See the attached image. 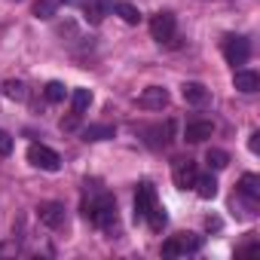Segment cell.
<instances>
[{
    "label": "cell",
    "instance_id": "cell-11",
    "mask_svg": "<svg viewBox=\"0 0 260 260\" xmlns=\"http://www.w3.org/2000/svg\"><path fill=\"white\" fill-rule=\"evenodd\" d=\"M138 104H141L144 110H162V107H169V92H166L162 86H147V89L141 92Z\"/></svg>",
    "mask_w": 260,
    "mask_h": 260
},
{
    "label": "cell",
    "instance_id": "cell-25",
    "mask_svg": "<svg viewBox=\"0 0 260 260\" xmlns=\"http://www.w3.org/2000/svg\"><path fill=\"white\" fill-rule=\"evenodd\" d=\"M77 122H80V113H71L68 119H61V132H74Z\"/></svg>",
    "mask_w": 260,
    "mask_h": 260
},
{
    "label": "cell",
    "instance_id": "cell-4",
    "mask_svg": "<svg viewBox=\"0 0 260 260\" xmlns=\"http://www.w3.org/2000/svg\"><path fill=\"white\" fill-rule=\"evenodd\" d=\"M28 162L43 169V172H58L61 169V156L52 147H46V144H31L28 147Z\"/></svg>",
    "mask_w": 260,
    "mask_h": 260
},
{
    "label": "cell",
    "instance_id": "cell-22",
    "mask_svg": "<svg viewBox=\"0 0 260 260\" xmlns=\"http://www.w3.org/2000/svg\"><path fill=\"white\" fill-rule=\"evenodd\" d=\"M205 162H208V169L220 172V169L230 166V153H226V150H208V153H205Z\"/></svg>",
    "mask_w": 260,
    "mask_h": 260
},
{
    "label": "cell",
    "instance_id": "cell-1",
    "mask_svg": "<svg viewBox=\"0 0 260 260\" xmlns=\"http://www.w3.org/2000/svg\"><path fill=\"white\" fill-rule=\"evenodd\" d=\"M83 217L92 223V226H98V230H104V233H113L116 230V199L107 193V190H98V193H92L86 202H83Z\"/></svg>",
    "mask_w": 260,
    "mask_h": 260
},
{
    "label": "cell",
    "instance_id": "cell-13",
    "mask_svg": "<svg viewBox=\"0 0 260 260\" xmlns=\"http://www.w3.org/2000/svg\"><path fill=\"white\" fill-rule=\"evenodd\" d=\"M181 92H184V101H187V104H193V107H205V104H208V98H211V92H208L202 83H196V80L184 83V86H181Z\"/></svg>",
    "mask_w": 260,
    "mask_h": 260
},
{
    "label": "cell",
    "instance_id": "cell-21",
    "mask_svg": "<svg viewBox=\"0 0 260 260\" xmlns=\"http://www.w3.org/2000/svg\"><path fill=\"white\" fill-rule=\"evenodd\" d=\"M43 95H46V101H52V104H61V101L68 98V89H64V83H58V80H52V83H46V89H43Z\"/></svg>",
    "mask_w": 260,
    "mask_h": 260
},
{
    "label": "cell",
    "instance_id": "cell-2",
    "mask_svg": "<svg viewBox=\"0 0 260 260\" xmlns=\"http://www.w3.org/2000/svg\"><path fill=\"white\" fill-rule=\"evenodd\" d=\"M199 248H202V236H196V233H178L162 242L166 257H187V254H196Z\"/></svg>",
    "mask_w": 260,
    "mask_h": 260
},
{
    "label": "cell",
    "instance_id": "cell-16",
    "mask_svg": "<svg viewBox=\"0 0 260 260\" xmlns=\"http://www.w3.org/2000/svg\"><path fill=\"white\" fill-rule=\"evenodd\" d=\"M196 193L202 196V199H214L217 196V181H214V175H196Z\"/></svg>",
    "mask_w": 260,
    "mask_h": 260
},
{
    "label": "cell",
    "instance_id": "cell-12",
    "mask_svg": "<svg viewBox=\"0 0 260 260\" xmlns=\"http://www.w3.org/2000/svg\"><path fill=\"white\" fill-rule=\"evenodd\" d=\"M83 13L89 25H101L104 16L113 13V0H89V4H83Z\"/></svg>",
    "mask_w": 260,
    "mask_h": 260
},
{
    "label": "cell",
    "instance_id": "cell-24",
    "mask_svg": "<svg viewBox=\"0 0 260 260\" xmlns=\"http://www.w3.org/2000/svg\"><path fill=\"white\" fill-rule=\"evenodd\" d=\"M13 153V138L7 132H0V156H10Z\"/></svg>",
    "mask_w": 260,
    "mask_h": 260
},
{
    "label": "cell",
    "instance_id": "cell-5",
    "mask_svg": "<svg viewBox=\"0 0 260 260\" xmlns=\"http://www.w3.org/2000/svg\"><path fill=\"white\" fill-rule=\"evenodd\" d=\"M156 205H159V199H156V187H153L150 181H141L138 190H135V217L144 220Z\"/></svg>",
    "mask_w": 260,
    "mask_h": 260
},
{
    "label": "cell",
    "instance_id": "cell-10",
    "mask_svg": "<svg viewBox=\"0 0 260 260\" xmlns=\"http://www.w3.org/2000/svg\"><path fill=\"white\" fill-rule=\"evenodd\" d=\"M211 135H214V122L211 119H190L184 125V141H190V144H202Z\"/></svg>",
    "mask_w": 260,
    "mask_h": 260
},
{
    "label": "cell",
    "instance_id": "cell-26",
    "mask_svg": "<svg viewBox=\"0 0 260 260\" xmlns=\"http://www.w3.org/2000/svg\"><path fill=\"white\" fill-rule=\"evenodd\" d=\"M254 251H257V242H254V239H251V242H245V245H239V248H236V254H254Z\"/></svg>",
    "mask_w": 260,
    "mask_h": 260
},
{
    "label": "cell",
    "instance_id": "cell-15",
    "mask_svg": "<svg viewBox=\"0 0 260 260\" xmlns=\"http://www.w3.org/2000/svg\"><path fill=\"white\" fill-rule=\"evenodd\" d=\"M113 135H116V125H107V122H95V125L83 128V138L86 141H110Z\"/></svg>",
    "mask_w": 260,
    "mask_h": 260
},
{
    "label": "cell",
    "instance_id": "cell-27",
    "mask_svg": "<svg viewBox=\"0 0 260 260\" xmlns=\"http://www.w3.org/2000/svg\"><path fill=\"white\" fill-rule=\"evenodd\" d=\"M260 132H251V141H248V147H251V153H260Z\"/></svg>",
    "mask_w": 260,
    "mask_h": 260
},
{
    "label": "cell",
    "instance_id": "cell-23",
    "mask_svg": "<svg viewBox=\"0 0 260 260\" xmlns=\"http://www.w3.org/2000/svg\"><path fill=\"white\" fill-rule=\"evenodd\" d=\"M4 92L10 95V98H16V101H28V86L25 83H4Z\"/></svg>",
    "mask_w": 260,
    "mask_h": 260
},
{
    "label": "cell",
    "instance_id": "cell-14",
    "mask_svg": "<svg viewBox=\"0 0 260 260\" xmlns=\"http://www.w3.org/2000/svg\"><path fill=\"white\" fill-rule=\"evenodd\" d=\"M233 83H236V89L245 92V95H251V92L260 89V77H257L254 71H245V68H239V71L233 74Z\"/></svg>",
    "mask_w": 260,
    "mask_h": 260
},
{
    "label": "cell",
    "instance_id": "cell-3",
    "mask_svg": "<svg viewBox=\"0 0 260 260\" xmlns=\"http://www.w3.org/2000/svg\"><path fill=\"white\" fill-rule=\"evenodd\" d=\"M150 34L156 43H166V46H175L178 43V22L172 13H156L150 19Z\"/></svg>",
    "mask_w": 260,
    "mask_h": 260
},
{
    "label": "cell",
    "instance_id": "cell-19",
    "mask_svg": "<svg viewBox=\"0 0 260 260\" xmlns=\"http://www.w3.org/2000/svg\"><path fill=\"white\" fill-rule=\"evenodd\" d=\"M144 223H147L153 233H162V230H166V223H169V214H166V208H162V205H156V208H153V211L144 217Z\"/></svg>",
    "mask_w": 260,
    "mask_h": 260
},
{
    "label": "cell",
    "instance_id": "cell-18",
    "mask_svg": "<svg viewBox=\"0 0 260 260\" xmlns=\"http://www.w3.org/2000/svg\"><path fill=\"white\" fill-rule=\"evenodd\" d=\"M61 4H68V0H37V4H34V16L37 19H52Z\"/></svg>",
    "mask_w": 260,
    "mask_h": 260
},
{
    "label": "cell",
    "instance_id": "cell-7",
    "mask_svg": "<svg viewBox=\"0 0 260 260\" xmlns=\"http://www.w3.org/2000/svg\"><path fill=\"white\" fill-rule=\"evenodd\" d=\"M223 58L236 68V64H245L248 58H251V43L245 40V37H230L226 43H223Z\"/></svg>",
    "mask_w": 260,
    "mask_h": 260
},
{
    "label": "cell",
    "instance_id": "cell-17",
    "mask_svg": "<svg viewBox=\"0 0 260 260\" xmlns=\"http://www.w3.org/2000/svg\"><path fill=\"white\" fill-rule=\"evenodd\" d=\"M113 13H119V19H122L125 25H138V22H141V13H138V7H132V4H122V0H113Z\"/></svg>",
    "mask_w": 260,
    "mask_h": 260
},
{
    "label": "cell",
    "instance_id": "cell-9",
    "mask_svg": "<svg viewBox=\"0 0 260 260\" xmlns=\"http://www.w3.org/2000/svg\"><path fill=\"white\" fill-rule=\"evenodd\" d=\"M236 193L248 202V208H257V202H260V178L254 175V172H248V175H242L239 178V187H236Z\"/></svg>",
    "mask_w": 260,
    "mask_h": 260
},
{
    "label": "cell",
    "instance_id": "cell-20",
    "mask_svg": "<svg viewBox=\"0 0 260 260\" xmlns=\"http://www.w3.org/2000/svg\"><path fill=\"white\" fill-rule=\"evenodd\" d=\"M71 104H74V113H86L89 110V104H92V92L89 89H74V95H71Z\"/></svg>",
    "mask_w": 260,
    "mask_h": 260
},
{
    "label": "cell",
    "instance_id": "cell-8",
    "mask_svg": "<svg viewBox=\"0 0 260 260\" xmlns=\"http://www.w3.org/2000/svg\"><path fill=\"white\" fill-rule=\"evenodd\" d=\"M196 162L193 159H178L175 166H172V178H175V184L181 187V190H193V184H196Z\"/></svg>",
    "mask_w": 260,
    "mask_h": 260
},
{
    "label": "cell",
    "instance_id": "cell-6",
    "mask_svg": "<svg viewBox=\"0 0 260 260\" xmlns=\"http://www.w3.org/2000/svg\"><path fill=\"white\" fill-rule=\"evenodd\" d=\"M37 220H40L46 230H61V226L68 223L64 205H61V202H40V205H37Z\"/></svg>",
    "mask_w": 260,
    "mask_h": 260
}]
</instances>
